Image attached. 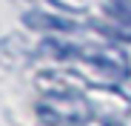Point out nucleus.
Wrapping results in <instances>:
<instances>
[{"label":"nucleus","instance_id":"nucleus-1","mask_svg":"<svg viewBox=\"0 0 131 126\" xmlns=\"http://www.w3.org/2000/svg\"><path fill=\"white\" fill-rule=\"evenodd\" d=\"M37 118L49 126H80L91 118V106L83 95L71 97H43L37 103Z\"/></svg>","mask_w":131,"mask_h":126},{"label":"nucleus","instance_id":"nucleus-2","mask_svg":"<svg viewBox=\"0 0 131 126\" xmlns=\"http://www.w3.org/2000/svg\"><path fill=\"white\" fill-rule=\"evenodd\" d=\"M34 86L46 97H71V95H85L89 80L71 69H43L34 75Z\"/></svg>","mask_w":131,"mask_h":126},{"label":"nucleus","instance_id":"nucleus-3","mask_svg":"<svg viewBox=\"0 0 131 126\" xmlns=\"http://www.w3.org/2000/svg\"><path fill=\"white\" fill-rule=\"evenodd\" d=\"M85 100H89V106L100 115V118H120V115H128L131 106H128V100L117 92V86H100V89H85L83 95Z\"/></svg>","mask_w":131,"mask_h":126},{"label":"nucleus","instance_id":"nucleus-4","mask_svg":"<svg viewBox=\"0 0 131 126\" xmlns=\"http://www.w3.org/2000/svg\"><path fill=\"white\" fill-rule=\"evenodd\" d=\"M37 57V46H31L26 37L20 34H6L0 37V66L6 69H20L29 60Z\"/></svg>","mask_w":131,"mask_h":126},{"label":"nucleus","instance_id":"nucleus-5","mask_svg":"<svg viewBox=\"0 0 131 126\" xmlns=\"http://www.w3.org/2000/svg\"><path fill=\"white\" fill-rule=\"evenodd\" d=\"M23 26H29L31 32H46V34H71L80 29L77 20H69L63 14H49V12H26Z\"/></svg>","mask_w":131,"mask_h":126},{"label":"nucleus","instance_id":"nucleus-6","mask_svg":"<svg viewBox=\"0 0 131 126\" xmlns=\"http://www.w3.org/2000/svg\"><path fill=\"white\" fill-rule=\"evenodd\" d=\"M108 14L120 23H128L131 26V0H111L108 3Z\"/></svg>","mask_w":131,"mask_h":126},{"label":"nucleus","instance_id":"nucleus-7","mask_svg":"<svg viewBox=\"0 0 131 126\" xmlns=\"http://www.w3.org/2000/svg\"><path fill=\"white\" fill-rule=\"evenodd\" d=\"M49 3H54V6H57V9H63V12L77 14V12H85V9H89L91 0H49Z\"/></svg>","mask_w":131,"mask_h":126},{"label":"nucleus","instance_id":"nucleus-8","mask_svg":"<svg viewBox=\"0 0 131 126\" xmlns=\"http://www.w3.org/2000/svg\"><path fill=\"white\" fill-rule=\"evenodd\" d=\"M80 126H123L120 120H111V118H100V115H91L85 123H80Z\"/></svg>","mask_w":131,"mask_h":126}]
</instances>
